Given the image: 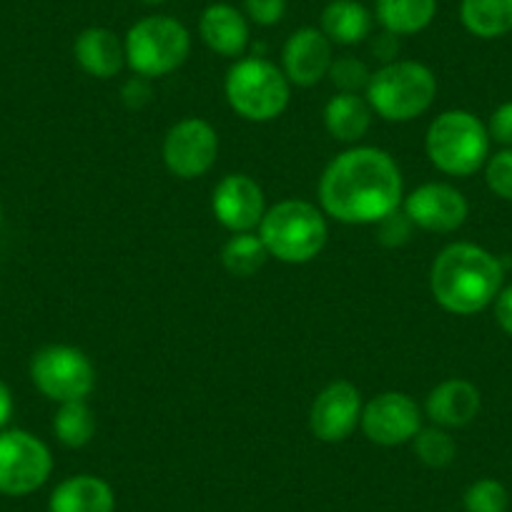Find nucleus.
Here are the masks:
<instances>
[{
    "instance_id": "13",
    "label": "nucleus",
    "mask_w": 512,
    "mask_h": 512,
    "mask_svg": "<svg viewBox=\"0 0 512 512\" xmlns=\"http://www.w3.org/2000/svg\"><path fill=\"white\" fill-rule=\"evenodd\" d=\"M402 211L410 216L415 229L450 234L465 224L470 216V204L457 186L445 181H427L402 199Z\"/></svg>"
},
{
    "instance_id": "31",
    "label": "nucleus",
    "mask_w": 512,
    "mask_h": 512,
    "mask_svg": "<svg viewBox=\"0 0 512 512\" xmlns=\"http://www.w3.org/2000/svg\"><path fill=\"white\" fill-rule=\"evenodd\" d=\"M244 16L262 28L277 26L287 16V0H244Z\"/></svg>"
},
{
    "instance_id": "14",
    "label": "nucleus",
    "mask_w": 512,
    "mask_h": 512,
    "mask_svg": "<svg viewBox=\"0 0 512 512\" xmlns=\"http://www.w3.org/2000/svg\"><path fill=\"white\" fill-rule=\"evenodd\" d=\"M267 209L264 189L249 174H226L211 194V211L231 234L259 229Z\"/></svg>"
},
{
    "instance_id": "4",
    "label": "nucleus",
    "mask_w": 512,
    "mask_h": 512,
    "mask_svg": "<svg viewBox=\"0 0 512 512\" xmlns=\"http://www.w3.org/2000/svg\"><path fill=\"white\" fill-rule=\"evenodd\" d=\"M269 256L284 264H307L327 246V214L307 199H282L269 206L259 224Z\"/></svg>"
},
{
    "instance_id": "20",
    "label": "nucleus",
    "mask_w": 512,
    "mask_h": 512,
    "mask_svg": "<svg viewBox=\"0 0 512 512\" xmlns=\"http://www.w3.org/2000/svg\"><path fill=\"white\" fill-rule=\"evenodd\" d=\"M374 111L364 93H339L324 106V128L334 141L357 146L369 134Z\"/></svg>"
},
{
    "instance_id": "30",
    "label": "nucleus",
    "mask_w": 512,
    "mask_h": 512,
    "mask_svg": "<svg viewBox=\"0 0 512 512\" xmlns=\"http://www.w3.org/2000/svg\"><path fill=\"white\" fill-rule=\"evenodd\" d=\"M412 231H415V224L410 221V216L402 211V206L397 211H392L390 216H384L382 221L374 224V234H377V241L387 249H397V246H405L407 241L412 239Z\"/></svg>"
},
{
    "instance_id": "35",
    "label": "nucleus",
    "mask_w": 512,
    "mask_h": 512,
    "mask_svg": "<svg viewBox=\"0 0 512 512\" xmlns=\"http://www.w3.org/2000/svg\"><path fill=\"white\" fill-rule=\"evenodd\" d=\"M372 51L382 58L384 63L397 61V51H400V38L392 36V33L382 31L377 38L372 41Z\"/></svg>"
},
{
    "instance_id": "19",
    "label": "nucleus",
    "mask_w": 512,
    "mask_h": 512,
    "mask_svg": "<svg viewBox=\"0 0 512 512\" xmlns=\"http://www.w3.org/2000/svg\"><path fill=\"white\" fill-rule=\"evenodd\" d=\"M48 512H116V492L98 475H73L58 482Z\"/></svg>"
},
{
    "instance_id": "32",
    "label": "nucleus",
    "mask_w": 512,
    "mask_h": 512,
    "mask_svg": "<svg viewBox=\"0 0 512 512\" xmlns=\"http://www.w3.org/2000/svg\"><path fill=\"white\" fill-rule=\"evenodd\" d=\"M487 134H490V141L500 144L502 149H512V101L500 103V106L490 113Z\"/></svg>"
},
{
    "instance_id": "12",
    "label": "nucleus",
    "mask_w": 512,
    "mask_h": 512,
    "mask_svg": "<svg viewBox=\"0 0 512 512\" xmlns=\"http://www.w3.org/2000/svg\"><path fill=\"white\" fill-rule=\"evenodd\" d=\"M362 410L364 402L357 384L349 379H334L309 407V430L319 442L339 445L359 430Z\"/></svg>"
},
{
    "instance_id": "26",
    "label": "nucleus",
    "mask_w": 512,
    "mask_h": 512,
    "mask_svg": "<svg viewBox=\"0 0 512 512\" xmlns=\"http://www.w3.org/2000/svg\"><path fill=\"white\" fill-rule=\"evenodd\" d=\"M410 445L417 460L425 467H432V470H445L457 457V442L445 427L422 425V430L417 432Z\"/></svg>"
},
{
    "instance_id": "21",
    "label": "nucleus",
    "mask_w": 512,
    "mask_h": 512,
    "mask_svg": "<svg viewBox=\"0 0 512 512\" xmlns=\"http://www.w3.org/2000/svg\"><path fill=\"white\" fill-rule=\"evenodd\" d=\"M374 13L362 0H329L319 16V31L332 41V46H357L372 38Z\"/></svg>"
},
{
    "instance_id": "25",
    "label": "nucleus",
    "mask_w": 512,
    "mask_h": 512,
    "mask_svg": "<svg viewBox=\"0 0 512 512\" xmlns=\"http://www.w3.org/2000/svg\"><path fill=\"white\" fill-rule=\"evenodd\" d=\"M53 435L63 447L81 450L96 435V415L86 400L63 402L53 415Z\"/></svg>"
},
{
    "instance_id": "2",
    "label": "nucleus",
    "mask_w": 512,
    "mask_h": 512,
    "mask_svg": "<svg viewBox=\"0 0 512 512\" xmlns=\"http://www.w3.org/2000/svg\"><path fill=\"white\" fill-rule=\"evenodd\" d=\"M502 279L505 269L492 251L472 241H455L432 262L430 292L445 312L472 317L495 302Z\"/></svg>"
},
{
    "instance_id": "15",
    "label": "nucleus",
    "mask_w": 512,
    "mask_h": 512,
    "mask_svg": "<svg viewBox=\"0 0 512 512\" xmlns=\"http://www.w3.org/2000/svg\"><path fill=\"white\" fill-rule=\"evenodd\" d=\"M334 46L317 26H302L284 41L282 71L292 86L312 88L329 76Z\"/></svg>"
},
{
    "instance_id": "22",
    "label": "nucleus",
    "mask_w": 512,
    "mask_h": 512,
    "mask_svg": "<svg viewBox=\"0 0 512 512\" xmlns=\"http://www.w3.org/2000/svg\"><path fill=\"white\" fill-rule=\"evenodd\" d=\"M374 21L397 38L427 31L437 16V0H374Z\"/></svg>"
},
{
    "instance_id": "8",
    "label": "nucleus",
    "mask_w": 512,
    "mask_h": 512,
    "mask_svg": "<svg viewBox=\"0 0 512 512\" xmlns=\"http://www.w3.org/2000/svg\"><path fill=\"white\" fill-rule=\"evenodd\" d=\"M31 382L46 400H88L96 387V367L83 349L71 344H48L31 357Z\"/></svg>"
},
{
    "instance_id": "6",
    "label": "nucleus",
    "mask_w": 512,
    "mask_h": 512,
    "mask_svg": "<svg viewBox=\"0 0 512 512\" xmlns=\"http://www.w3.org/2000/svg\"><path fill=\"white\" fill-rule=\"evenodd\" d=\"M224 96L239 118L249 123H269L287 111L292 83L277 63L262 56H241L226 71Z\"/></svg>"
},
{
    "instance_id": "24",
    "label": "nucleus",
    "mask_w": 512,
    "mask_h": 512,
    "mask_svg": "<svg viewBox=\"0 0 512 512\" xmlns=\"http://www.w3.org/2000/svg\"><path fill=\"white\" fill-rule=\"evenodd\" d=\"M269 259H272V256H269L259 231L231 234L229 241L221 246V267L236 279L254 277Z\"/></svg>"
},
{
    "instance_id": "23",
    "label": "nucleus",
    "mask_w": 512,
    "mask_h": 512,
    "mask_svg": "<svg viewBox=\"0 0 512 512\" xmlns=\"http://www.w3.org/2000/svg\"><path fill=\"white\" fill-rule=\"evenodd\" d=\"M460 21L470 36L492 41L512 31V0H462Z\"/></svg>"
},
{
    "instance_id": "29",
    "label": "nucleus",
    "mask_w": 512,
    "mask_h": 512,
    "mask_svg": "<svg viewBox=\"0 0 512 512\" xmlns=\"http://www.w3.org/2000/svg\"><path fill=\"white\" fill-rule=\"evenodd\" d=\"M485 184L497 199L512 201V149H500L490 154L485 164Z\"/></svg>"
},
{
    "instance_id": "37",
    "label": "nucleus",
    "mask_w": 512,
    "mask_h": 512,
    "mask_svg": "<svg viewBox=\"0 0 512 512\" xmlns=\"http://www.w3.org/2000/svg\"><path fill=\"white\" fill-rule=\"evenodd\" d=\"M144 6H161V3H169V0H139Z\"/></svg>"
},
{
    "instance_id": "11",
    "label": "nucleus",
    "mask_w": 512,
    "mask_h": 512,
    "mask_svg": "<svg viewBox=\"0 0 512 512\" xmlns=\"http://www.w3.org/2000/svg\"><path fill=\"white\" fill-rule=\"evenodd\" d=\"M359 430L379 447L407 445L422 430V410L407 392H379L364 402Z\"/></svg>"
},
{
    "instance_id": "17",
    "label": "nucleus",
    "mask_w": 512,
    "mask_h": 512,
    "mask_svg": "<svg viewBox=\"0 0 512 512\" xmlns=\"http://www.w3.org/2000/svg\"><path fill=\"white\" fill-rule=\"evenodd\" d=\"M199 38L211 53L236 61L249 48V18L231 3H211L199 18Z\"/></svg>"
},
{
    "instance_id": "10",
    "label": "nucleus",
    "mask_w": 512,
    "mask_h": 512,
    "mask_svg": "<svg viewBox=\"0 0 512 512\" xmlns=\"http://www.w3.org/2000/svg\"><path fill=\"white\" fill-rule=\"evenodd\" d=\"M161 156L176 179L194 181L209 174L219 159V134L206 118L189 116L166 131Z\"/></svg>"
},
{
    "instance_id": "3",
    "label": "nucleus",
    "mask_w": 512,
    "mask_h": 512,
    "mask_svg": "<svg viewBox=\"0 0 512 512\" xmlns=\"http://www.w3.org/2000/svg\"><path fill=\"white\" fill-rule=\"evenodd\" d=\"M487 123L472 111L450 108L432 118L425 134V154L437 171L457 179L477 174L490 159Z\"/></svg>"
},
{
    "instance_id": "7",
    "label": "nucleus",
    "mask_w": 512,
    "mask_h": 512,
    "mask_svg": "<svg viewBox=\"0 0 512 512\" xmlns=\"http://www.w3.org/2000/svg\"><path fill=\"white\" fill-rule=\"evenodd\" d=\"M126 43V68L134 76L164 78L179 71L191 53V33L171 16H146L136 21L123 36Z\"/></svg>"
},
{
    "instance_id": "16",
    "label": "nucleus",
    "mask_w": 512,
    "mask_h": 512,
    "mask_svg": "<svg viewBox=\"0 0 512 512\" xmlns=\"http://www.w3.org/2000/svg\"><path fill=\"white\" fill-rule=\"evenodd\" d=\"M482 410V395L470 379L450 377L432 387L425 400V415L432 425L445 430H460L477 420Z\"/></svg>"
},
{
    "instance_id": "34",
    "label": "nucleus",
    "mask_w": 512,
    "mask_h": 512,
    "mask_svg": "<svg viewBox=\"0 0 512 512\" xmlns=\"http://www.w3.org/2000/svg\"><path fill=\"white\" fill-rule=\"evenodd\" d=\"M492 309H495V322L507 337L512 339V284L500 289V294L492 302Z\"/></svg>"
},
{
    "instance_id": "36",
    "label": "nucleus",
    "mask_w": 512,
    "mask_h": 512,
    "mask_svg": "<svg viewBox=\"0 0 512 512\" xmlns=\"http://www.w3.org/2000/svg\"><path fill=\"white\" fill-rule=\"evenodd\" d=\"M13 417V392L3 379H0V432L6 430Z\"/></svg>"
},
{
    "instance_id": "28",
    "label": "nucleus",
    "mask_w": 512,
    "mask_h": 512,
    "mask_svg": "<svg viewBox=\"0 0 512 512\" xmlns=\"http://www.w3.org/2000/svg\"><path fill=\"white\" fill-rule=\"evenodd\" d=\"M327 78L337 86L339 93H364L369 86V78H372V71L359 58L339 56L332 61Z\"/></svg>"
},
{
    "instance_id": "38",
    "label": "nucleus",
    "mask_w": 512,
    "mask_h": 512,
    "mask_svg": "<svg viewBox=\"0 0 512 512\" xmlns=\"http://www.w3.org/2000/svg\"><path fill=\"white\" fill-rule=\"evenodd\" d=\"M0 224H3V206H0Z\"/></svg>"
},
{
    "instance_id": "27",
    "label": "nucleus",
    "mask_w": 512,
    "mask_h": 512,
    "mask_svg": "<svg viewBox=\"0 0 512 512\" xmlns=\"http://www.w3.org/2000/svg\"><path fill=\"white\" fill-rule=\"evenodd\" d=\"M462 505H465V512H507L510 492L495 477H480L465 490Z\"/></svg>"
},
{
    "instance_id": "33",
    "label": "nucleus",
    "mask_w": 512,
    "mask_h": 512,
    "mask_svg": "<svg viewBox=\"0 0 512 512\" xmlns=\"http://www.w3.org/2000/svg\"><path fill=\"white\" fill-rule=\"evenodd\" d=\"M121 96H123V103H126L128 108H144L146 103L151 101V81L149 78L134 76L131 81L123 83Z\"/></svg>"
},
{
    "instance_id": "18",
    "label": "nucleus",
    "mask_w": 512,
    "mask_h": 512,
    "mask_svg": "<svg viewBox=\"0 0 512 512\" xmlns=\"http://www.w3.org/2000/svg\"><path fill=\"white\" fill-rule=\"evenodd\" d=\"M73 58L86 76L111 81L126 68V43L106 26L83 28L73 43Z\"/></svg>"
},
{
    "instance_id": "1",
    "label": "nucleus",
    "mask_w": 512,
    "mask_h": 512,
    "mask_svg": "<svg viewBox=\"0 0 512 512\" xmlns=\"http://www.w3.org/2000/svg\"><path fill=\"white\" fill-rule=\"evenodd\" d=\"M319 209L349 226H374L397 211L405 181L397 161L377 146H349L334 156L319 179Z\"/></svg>"
},
{
    "instance_id": "5",
    "label": "nucleus",
    "mask_w": 512,
    "mask_h": 512,
    "mask_svg": "<svg viewBox=\"0 0 512 512\" xmlns=\"http://www.w3.org/2000/svg\"><path fill=\"white\" fill-rule=\"evenodd\" d=\"M374 116L390 123H407L432 108L437 98V76L420 61L397 58L372 71L364 91Z\"/></svg>"
},
{
    "instance_id": "9",
    "label": "nucleus",
    "mask_w": 512,
    "mask_h": 512,
    "mask_svg": "<svg viewBox=\"0 0 512 512\" xmlns=\"http://www.w3.org/2000/svg\"><path fill=\"white\" fill-rule=\"evenodd\" d=\"M53 472L46 442L28 430L0 432V495L26 497L41 490Z\"/></svg>"
}]
</instances>
